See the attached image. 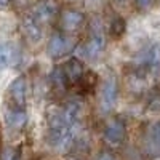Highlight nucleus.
Here are the masks:
<instances>
[{"mask_svg": "<svg viewBox=\"0 0 160 160\" xmlns=\"http://www.w3.org/2000/svg\"><path fill=\"white\" fill-rule=\"evenodd\" d=\"M152 2L154 0H133V3L139 11H148L152 7Z\"/></svg>", "mask_w": 160, "mask_h": 160, "instance_id": "19", "label": "nucleus"}, {"mask_svg": "<svg viewBox=\"0 0 160 160\" xmlns=\"http://www.w3.org/2000/svg\"><path fill=\"white\" fill-rule=\"evenodd\" d=\"M78 106L69 104L64 109H50L47 114V142L56 151H68L75 141L78 127Z\"/></svg>", "mask_w": 160, "mask_h": 160, "instance_id": "1", "label": "nucleus"}, {"mask_svg": "<svg viewBox=\"0 0 160 160\" xmlns=\"http://www.w3.org/2000/svg\"><path fill=\"white\" fill-rule=\"evenodd\" d=\"M51 83L58 90H64L66 87H68V82H66V77L62 74L61 66H56V68L51 71Z\"/></svg>", "mask_w": 160, "mask_h": 160, "instance_id": "17", "label": "nucleus"}, {"mask_svg": "<svg viewBox=\"0 0 160 160\" xmlns=\"http://www.w3.org/2000/svg\"><path fill=\"white\" fill-rule=\"evenodd\" d=\"M83 13L77 10H66L61 16V26L66 32H75L83 24Z\"/></svg>", "mask_w": 160, "mask_h": 160, "instance_id": "12", "label": "nucleus"}, {"mask_svg": "<svg viewBox=\"0 0 160 160\" xmlns=\"http://www.w3.org/2000/svg\"><path fill=\"white\" fill-rule=\"evenodd\" d=\"M11 3V0H0V10H7Z\"/></svg>", "mask_w": 160, "mask_h": 160, "instance_id": "20", "label": "nucleus"}, {"mask_svg": "<svg viewBox=\"0 0 160 160\" xmlns=\"http://www.w3.org/2000/svg\"><path fill=\"white\" fill-rule=\"evenodd\" d=\"M59 13V3L56 0H38L31 10V18L35 19L38 24H48L56 18Z\"/></svg>", "mask_w": 160, "mask_h": 160, "instance_id": "2", "label": "nucleus"}, {"mask_svg": "<svg viewBox=\"0 0 160 160\" xmlns=\"http://www.w3.org/2000/svg\"><path fill=\"white\" fill-rule=\"evenodd\" d=\"M104 45H106L104 37H102L101 32L98 31L95 35L88 40L87 43H83L82 47L78 48V55L82 56V58H85V59L95 61V59H98V58L101 56V53H102V50H104Z\"/></svg>", "mask_w": 160, "mask_h": 160, "instance_id": "5", "label": "nucleus"}, {"mask_svg": "<svg viewBox=\"0 0 160 160\" xmlns=\"http://www.w3.org/2000/svg\"><path fill=\"white\" fill-rule=\"evenodd\" d=\"M16 48L10 42H2L0 40V72L8 69L10 66L16 62Z\"/></svg>", "mask_w": 160, "mask_h": 160, "instance_id": "13", "label": "nucleus"}, {"mask_svg": "<svg viewBox=\"0 0 160 160\" xmlns=\"http://www.w3.org/2000/svg\"><path fill=\"white\" fill-rule=\"evenodd\" d=\"M5 122L10 130L19 131L28 123V112H26V109H19V108H7Z\"/></svg>", "mask_w": 160, "mask_h": 160, "instance_id": "10", "label": "nucleus"}, {"mask_svg": "<svg viewBox=\"0 0 160 160\" xmlns=\"http://www.w3.org/2000/svg\"><path fill=\"white\" fill-rule=\"evenodd\" d=\"M62 74L66 77V82L68 85H77L78 80L82 78V75L85 74V68H83V62L80 61L78 58H71L68 59L62 66Z\"/></svg>", "mask_w": 160, "mask_h": 160, "instance_id": "9", "label": "nucleus"}, {"mask_svg": "<svg viewBox=\"0 0 160 160\" xmlns=\"http://www.w3.org/2000/svg\"><path fill=\"white\" fill-rule=\"evenodd\" d=\"M146 109L149 112H160V91H152L149 98H148V102H146Z\"/></svg>", "mask_w": 160, "mask_h": 160, "instance_id": "18", "label": "nucleus"}, {"mask_svg": "<svg viewBox=\"0 0 160 160\" xmlns=\"http://www.w3.org/2000/svg\"><path fill=\"white\" fill-rule=\"evenodd\" d=\"M96 82H98V75L93 72V71H90V72H85L82 75V78L78 80L77 85H78V88L82 90L83 93H90L93 88H95Z\"/></svg>", "mask_w": 160, "mask_h": 160, "instance_id": "15", "label": "nucleus"}, {"mask_svg": "<svg viewBox=\"0 0 160 160\" xmlns=\"http://www.w3.org/2000/svg\"><path fill=\"white\" fill-rule=\"evenodd\" d=\"M101 2H102V0H87V3L91 5V7H96V5H99Z\"/></svg>", "mask_w": 160, "mask_h": 160, "instance_id": "22", "label": "nucleus"}, {"mask_svg": "<svg viewBox=\"0 0 160 160\" xmlns=\"http://www.w3.org/2000/svg\"><path fill=\"white\" fill-rule=\"evenodd\" d=\"M22 34H24V37L29 40L31 43H37L40 38H42V34H43V31H42V24H38L35 19H32L31 16H28L24 21H22Z\"/></svg>", "mask_w": 160, "mask_h": 160, "instance_id": "14", "label": "nucleus"}, {"mask_svg": "<svg viewBox=\"0 0 160 160\" xmlns=\"http://www.w3.org/2000/svg\"><path fill=\"white\" fill-rule=\"evenodd\" d=\"M98 160H115V158H114L111 154L104 152V154H101V155H99V158H98Z\"/></svg>", "mask_w": 160, "mask_h": 160, "instance_id": "21", "label": "nucleus"}, {"mask_svg": "<svg viewBox=\"0 0 160 160\" xmlns=\"http://www.w3.org/2000/svg\"><path fill=\"white\" fill-rule=\"evenodd\" d=\"M142 66L146 71H149L152 75H158L160 71V47L151 45L149 50L144 53V59H142Z\"/></svg>", "mask_w": 160, "mask_h": 160, "instance_id": "11", "label": "nucleus"}, {"mask_svg": "<svg viewBox=\"0 0 160 160\" xmlns=\"http://www.w3.org/2000/svg\"><path fill=\"white\" fill-rule=\"evenodd\" d=\"M146 152L152 157H160V120L152 122L146 131L144 138Z\"/></svg>", "mask_w": 160, "mask_h": 160, "instance_id": "8", "label": "nucleus"}, {"mask_svg": "<svg viewBox=\"0 0 160 160\" xmlns=\"http://www.w3.org/2000/svg\"><path fill=\"white\" fill-rule=\"evenodd\" d=\"M127 31V21L122 18V16H115L112 21H111V26H109V34L112 37H122Z\"/></svg>", "mask_w": 160, "mask_h": 160, "instance_id": "16", "label": "nucleus"}, {"mask_svg": "<svg viewBox=\"0 0 160 160\" xmlns=\"http://www.w3.org/2000/svg\"><path fill=\"white\" fill-rule=\"evenodd\" d=\"M127 128L122 120H111L104 128V139L111 146H120L125 141Z\"/></svg>", "mask_w": 160, "mask_h": 160, "instance_id": "7", "label": "nucleus"}, {"mask_svg": "<svg viewBox=\"0 0 160 160\" xmlns=\"http://www.w3.org/2000/svg\"><path fill=\"white\" fill-rule=\"evenodd\" d=\"M117 93H118V85H117V78L115 77H109L104 82L102 88H101V109L102 112H109L117 101Z\"/></svg>", "mask_w": 160, "mask_h": 160, "instance_id": "6", "label": "nucleus"}, {"mask_svg": "<svg viewBox=\"0 0 160 160\" xmlns=\"http://www.w3.org/2000/svg\"><path fill=\"white\" fill-rule=\"evenodd\" d=\"M74 45H75V42H74L72 37L64 35V34H53L48 45H47V55L51 59L61 58V56L66 55V53L72 51Z\"/></svg>", "mask_w": 160, "mask_h": 160, "instance_id": "3", "label": "nucleus"}, {"mask_svg": "<svg viewBox=\"0 0 160 160\" xmlns=\"http://www.w3.org/2000/svg\"><path fill=\"white\" fill-rule=\"evenodd\" d=\"M8 108L26 109V78L22 75L16 77L7 90Z\"/></svg>", "mask_w": 160, "mask_h": 160, "instance_id": "4", "label": "nucleus"}]
</instances>
